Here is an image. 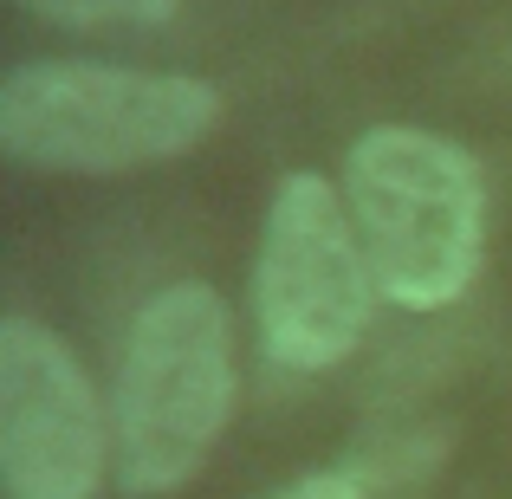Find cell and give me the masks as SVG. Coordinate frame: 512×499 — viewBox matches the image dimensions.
Here are the masks:
<instances>
[{
  "mask_svg": "<svg viewBox=\"0 0 512 499\" xmlns=\"http://www.w3.org/2000/svg\"><path fill=\"white\" fill-rule=\"evenodd\" d=\"M221 124V91L182 72L39 59L0 85V143L33 169L124 175L195 150Z\"/></svg>",
  "mask_w": 512,
  "mask_h": 499,
  "instance_id": "cell-1",
  "label": "cell"
},
{
  "mask_svg": "<svg viewBox=\"0 0 512 499\" xmlns=\"http://www.w3.org/2000/svg\"><path fill=\"white\" fill-rule=\"evenodd\" d=\"M344 201L383 299L435 312L480 273V169L448 137L376 124L350 143Z\"/></svg>",
  "mask_w": 512,
  "mask_h": 499,
  "instance_id": "cell-2",
  "label": "cell"
},
{
  "mask_svg": "<svg viewBox=\"0 0 512 499\" xmlns=\"http://www.w3.org/2000/svg\"><path fill=\"white\" fill-rule=\"evenodd\" d=\"M234 415V337L208 286L156 292L137 312L117 363V480L124 493L156 499L195 480Z\"/></svg>",
  "mask_w": 512,
  "mask_h": 499,
  "instance_id": "cell-3",
  "label": "cell"
},
{
  "mask_svg": "<svg viewBox=\"0 0 512 499\" xmlns=\"http://www.w3.org/2000/svg\"><path fill=\"white\" fill-rule=\"evenodd\" d=\"M370 260H363L350 201L325 175H286L260 234L253 312L260 344L279 370H331L370 325Z\"/></svg>",
  "mask_w": 512,
  "mask_h": 499,
  "instance_id": "cell-4",
  "label": "cell"
},
{
  "mask_svg": "<svg viewBox=\"0 0 512 499\" xmlns=\"http://www.w3.org/2000/svg\"><path fill=\"white\" fill-rule=\"evenodd\" d=\"M0 480L7 499H91L104 409L78 357L33 318L0 325Z\"/></svg>",
  "mask_w": 512,
  "mask_h": 499,
  "instance_id": "cell-5",
  "label": "cell"
},
{
  "mask_svg": "<svg viewBox=\"0 0 512 499\" xmlns=\"http://www.w3.org/2000/svg\"><path fill=\"white\" fill-rule=\"evenodd\" d=\"M26 7L59 26H150L169 20L175 0H26Z\"/></svg>",
  "mask_w": 512,
  "mask_h": 499,
  "instance_id": "cell-6",
  "label": "cell"
},
{
  "mask_svg": "<svg viewBox=\"0 0 512 499\" xmlns=\"http://www.w3.org/2000/svg\"><path fill=\"white\" fill-rule=\"evenodd\" d=\"M273 499H363V487L350 474H312V480H292V487H279Z\"/></svg>",
  "mask_w": 512,
  "mask_h": 499,
  "instance_id": "cell-7",
  "label": "cell"
}]
</instances>
